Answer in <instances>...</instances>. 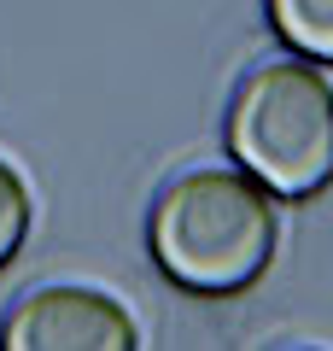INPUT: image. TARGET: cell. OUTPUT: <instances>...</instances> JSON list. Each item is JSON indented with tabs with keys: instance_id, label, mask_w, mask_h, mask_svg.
<instances>
[{
	"instance_id": "obj_1",
	"label": "cell",
	"mask_w": 333,
	"mask_h": 351,
	"mask_svg": "<svg viewBox=\"0 0 333 351\" xmlns=\"http://www.w3.org/2000/svg\"><path fill=\"white\" fill-rule=\"evenodd\" d=\"M152 258L187 293H240L269 269L281 217L246 170H187L152 199Z\"/></svg>"
},
{
	"instance_id": "obj_2",
	"label": "cell",
	"mask_w": 333,
	"mask_h": 351,
	"mask_svg": "<svg viewBox=\"0 0 333 351\" xmlns=\"http://www.w3.org/2000/svg\"><path fill=\"white\" fill-rule=\"evenodd\" d=\"M228 152L275 199H316L333 182V82L316 59H281L240 82Z\"/></svg>"
},
{
	"instance_id": "obj_3",
	"label": "cell",
	"mask_w": 333,
	"mask_h": 351,
	"mask_svg": "<svg viewBox=\"0 0 333 351\" xmlns=\"http://www.w3.org/2000/svg\"><path fill=\"white\" fill-rule=\"evenodd\" d=\"M6 351H135L140 328L111 293L94 287H41L12 304L0 328Z\"/></svg>"
},
{
	"instance_id": "obj_4",
	"label": "cell",
	"mask_w": 333,
	"mask_h": 351,
	"mask_svg": "<svg viewBox=\"0 0 333 351\" xmlns=\"http://www.w3.org/2000/svg\"><path fill=\"white\" fill-rule=\"evenodd\" d=\"M263 12L298 59L333 64V0H263Z\"/></svg>"
},
{
	"instance_id": "obj_5",
	"label": "cell",
	"mask_w": 333,
	"mask_h": 351,
	"mask_svg": "<svg viewBox=\"0 0 333 351\" xmlns=\"http://www.w3.org/2000/svg\"><path fill=\"white\" fill-rule=\"evenodd\" d=\"M29 188H24V176L12 170V164L0 158V269L18 258V246L29 240Z\"/></svg>"
}]
</instances>
